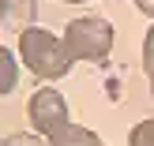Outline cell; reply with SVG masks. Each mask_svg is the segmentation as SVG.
I'll list each match as a JSON object with an SVG mask.
<instances>
[{
  "mask_svg": "<svg viewBox=\"0 0 154 146\" xmlns=\"http://www.w3.org/2000/svg\"><path fill=\"white\" fill-rule=\"evenodd\" d=\"M19 60L30 67V75H38L45 82L68 75V67H72L64 37H57L53 30H42V26H30L19 34Z\"/></svg>",
  "mask_w": 154,
  "mask_h": 146,
  "instance_id": "cell-1",
  "label": "cell"
},
{
  "mask_svg": "<svg viewBox=\"0 0 154 146\" xmlns=\"http://www.w3.org/2000/svg\"><path fill=\"white\" fill-rule=\"evenodd\" d=\"M26 116H30L38 135H53L57 127L68 124V101L60 90H38L26 105Z\"/></svg>",
  "mask_w": 154,
  "mask_h": 146,
  "instance_id": "cell-3",
  "label": "cell"
},
{
  "mask_svg": "<svg viewBox=\"0 0 154 146\" xmlns=\"http://www.w3.org/2000/svg\"><path fill=\"white\" fill-rule=\"evenodd\" d=\"M60 4H83V0H60Z\"/></svg>",
  "mask_w": 154,
  "mask_h": 146,
  "instance_id": "cell-11",
  "label": "cell"
},
{
  "mask_svg": "<svg viewBox=\"0 0 154 146\" xmlns=\"http://www.w3.org/2000/svg\"><path fill=\"white\" fill-rule=\"evenodd\" d=\"M15 82H19V60H15L11 49H4V45H0V97L11 94Z\"/></svg>",
  "mask_w": 154,
  "mask_h": 146,
  "instance_id": "cell-6",
  "label": "cell"
},
{
  "mask_svg": "<svg viewBox=\"0 0 154 146\" xmlns=\"http://www.w3.org/2000/svg\"><path fill=\"white\" fill-rule=\"evenodd\" d=\"M135 7H139L143 15H154V0H135Z\"/></svg>",
  "mask_w": 154,
  "mask_h": 146,
  "instance_id": "cell-10",
  "label": "cell"
},
{
  "mask_svg": "<svg viewBox=\"0 0 154 146\" xmlns=\"http://www.w3.org/2000/svg\"><path fill=\"white\" fill-rule=\"evenodd\" d=\"M143 71L154 79V26L147 30V41H143Z\"/></svg>",
  "mask_w": 154,
  "mask_h": 146,
  "instance_id": "cell-9",
  "label": "cell"
},
{
  "mask_svg": "<svg viewBox=\"0 0 154 146\" xmlns=\"http://www.w3.org/2000/svg\"><path fill=\"white\" fill-rule=\"evenodd\" d=\"M128 146H154V120H139L128 131Z\"/></svg>",
  "mask_w": 154,
  "mask_h": 146,
  "instance_id": "cell-7",
  "label": "cell"
},
{
  "mask_svg": "<svg viewBox=\"0 0 154 146\" xmlns=\"http://www.w3.org/2000/svg\"><path fill=\"white\" fill-rule=\"evenodd\" d=\"M45 139H49V146H105L90 127H79V124H64Z\"/></svg>",
  "mask_w": 154,
  "mask_h": 146,
  "instance_id": "cell-5",
  "label": "cell"
},
{
  "mask_svg": "<svg viewBox=\"0 0 154 146\" xmlns=\"http://www.w3.org/2000/svg\"><path fill=\"white\" fill-rule=\"evenodd\" d=\"M64 49L72 60H98L109 56L113 49V22L109 19H98V15H83V19H72L64 26Z\"/></svg>",
  "mask_w": 154,
  "mask_h": 146,
  "instance_id": "cell-2",
  "label": "cell"
},
{
  "mask_svg": "<svg viewBox=\"0 0 154 146\" xmlns=\"http://www.w3.org/2000/svg\"><path fill=\"white\" fill-rule=\"evenodd\" d=\"M150 90H154V79H150Z\"/></svg>",
  "mask_w": 154,
  "mask_h": 146,
  "instance_id": "cell-12",
  "label": "cell"
},
{
  "mask_svg": "<svg viewBox=\"0 0 154 146\" xmlns=\"http://www.w3.org/2000/svg\"><path fill=\"white\" fill-rule=\"evenodd\" d=\"M0 146H45L38 135H30V131H15V135H8Z\"/></svg>",
  "mask_w": 154,
  "mask_h": 146,
  "instance_id": "cell-8",
  "label": "cell"
},
{
  "mask_svg": "<svg viewBox=\"0 0 154 146\" xmlns=\"http://www.w3.org/2000/svg\"><path fill=\"white\" fill-rule=\"evenodd\" d=\"M34 15H38V0H0V26L4 30H23L34 26Z\"/></svg>",
  "mask_w": 154,
  "mask_h": 146,
  "instance_id": "cell-4",
  "label": "cell"
}]
</instances>
